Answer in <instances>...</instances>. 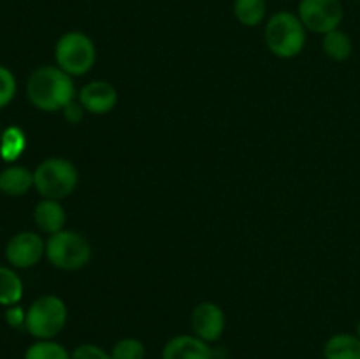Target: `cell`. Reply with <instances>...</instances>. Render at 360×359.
Segmentation results:
<instances>
[{"mask_svg": "<svg viewBox=\"0 0 360 359\" xmlns=\"http://www.w3.org/2000/svg\"><path fill=\"white\" fill-rule=\"evenodd\" d=\"M69 317L65 301L55 294L35 299L27 308L25 331L35 340H55L63 331Z\"/></svg>", "mask_w": 360, "mask_h": 359, "instance_id": "obj_3", "label": "cell"}, {"mask_svg": "<svg viewBox=\"0 0 360 359\" xmlns=\"http://www.w3.org/2000/svg\"><path fill=\"white\" fill-rule=\"evenodd\" d=\"M6 322L13 329H25V324H27V310L20 305L7 306Z\"/></svg>", "mask_w": 360, "mask_h": 359, "instance_id": "obj_23", "label": "cell"}, {"mask_svg": "<svg viewBox=\"0 0 360 359\" xmlns=\"http://www.w3.org/2000/svg\"><path fill=\"white\" fill-rule=\"evenodd\" d=\"M160 359H214V351L195 334H178L167 340Z\"/></svg>", "mask_w": 360, "mask_h": 359, "instance_id": "obj_11", "label": "cell"}, {"mask_svg": "<svg viewBox=\"0 0 360 359\" xmlns=\"http://www.w3.org/2000/svg\"><path fill=\"white\" fill-rule=\"evenodd\" d=\"M67 215L60 201L55 199H42L41 203L35 204L34 208V222L42 232L46 234H55V232L63 231Z\"/></svg>", "mask_w": 360, "mask_h": 359, "instance_id": "obj_12", "label": "cell"}, {"mask_svg": "<svg viewBox=\"0 0 360 359\" xmlns=\"http://www.w3.org/2000/svg\"><path fill=\"white\" fill-rule=\"evenodd\" d=\"M112 359H146V347L139 338L127 336L116 341L111 348Z\"/></svg>", "mask_w": 360, "mask_h": 359, "instance_id": "obj_20", "label": "cell"}, {"mask_svg": "<svg viewBox=\"0 0 360 359\" xmlns=\"http://www.w3.org/2000/svg\"><path fill=\"white\" fill-rule=\"evenodd\" d=\"M322 49L334 62H345L354 53V42H352V37L347 32L341 30V28H336V30L323 35Z\"/></svg>", "mask_w": 360, "mask_h": 359, "instance_id": "obj_16", "label": "cell"}, {"mask_svg": "<svg viewBox=\"0 0 360 359\" xmlns=\"http://www.w3.org/2000/svg\"><path fill=\"white\" fill-rule=\"evenodd\" d=\"M23 298V282L14 267L0 266V306L20 305Z\"/></svg>", "mask_w": 360, "mask_h": 359, "instance_id": "obj_17", "label": "cell"}, {"mask_svg": "<svg viewBox=\"0 0 360 359\" xmlns=\"http://www.w3.org/2000/svg\"><path fill=\"white\" fill-rule=\"evenodd\" d=\"M27 148V136L20 127H7L0 137V157L6 162H16Z\"/></svg>", "mask_w": 360, "mask_h": 359, "instance_id": "obj_18", "label": "cell"}, {"mask_svg": "<svg viewBox=\"0 0 360 359\" xmlns=\"http://www.w3.org/2000/svg\"><path fill=\"white\" fill-rule=\"evenodd\" d=\"M192 334L204 340L206 344H214L225 333V313L217 303L204 301L193 308L192 312Z\"/></svg>", "mask_w": 360, "mask_h": 359, "instance_id": "obj_9", "label": "cell"}, {"mask_svg": "<svg viewBox=\"0 0 360 359\" xmlns=\"http://www.w3.org/2000/svg\"><path fill=\"white\" fill-rule=\"evenodd\" d=\"M77 187V169L67 158L51 157L42 160L34 171V189L42 199L62 201Z\"/></svg>", "mask_w": 360, "mask_h": 359, "instance_id": "obj_4", "label": "cell"}, {"mask_svg": "<svg viewBox=\"0 0 360 359\" xmlns=\"http://www.w3.org/2000/svg\"><path fill=\"white\" fill-rule=\"evenodd\" d=\"M23 359H70V352L55 340H35L28 345Z\"/></svg>", "mask_w": 360, "mask_h": 359, "instance_id": "obj_19", "label": "cell"}, {"mask_svg": "<svg viewBox=\"0 0 360 359\" xmlns=\"http://www.w3.org/2000/svg\"><path fill=\"white\" fill-rule=\"evenodd\" d=\"M70 359H112L111 352L95 344H81L70 352Z\"/></svg>", "mask_w": 360, "mask_h": 359, "instance_id": "obj_22", "label": "cell"}, {"mask_svg": "<svg viewBox=\"0 0 360 359\" xmlns=\"http://www.w3.org/2000/svg\"><path fill=\"white\" fill-rule=\"evenodd\" d=\"M306 27L297 14L290 11H278L266 21L264 39L278 58H294L306 46Z\"/></svg>", "mask_w": 360, "mask_h": 359, "instance_id": "obj_2", "label": "cell"}, {"mask_svg": "<svg viewBox=\"0 0 360 359\" xmlns=\"http://www.w3.org/2000/svg\"><path fill=\"white\" fill-rule=\"evenodd\" d=\"M46 256V241L34 231L14 234L6 245V259L14 270H28Z\"/></svg>", "mask_w": 360, "mask_h": 359, "instance_id": "obj_8", "label": "cell"}, {"mask_svg": "<svg viewBox=\"0 0 360 359\" xmlns=\"http://www.w3.org/2000/svg\"><path fill=\"white\" fill-rule=\"evenodd\" d=\"M83 113H84V108L81 106L79 101H72L69 106H67L65 109H63V116H65L67 120H69L70 123H77L81 118H83Z\"/></svg>", "mask_w": 360, "mask_h": 359, "instance_id": "obj_24", "label": "cell"}, {"mask_svg": "<svg viewBox=\"0 0 360 359\" xmlns=\"http://www.w3.org/2000/svg\"><path fill=\"white\" fill-rule=\"evenodd\" d=\"M27 95L32 106L44 113L63 111L76 101V87L72 76L58 65H44L35 69L27 81Z\"/></svg>", "mask_w": 360, "mask_h": 359, "instance_id": "obj_1", "label": "cell"}, {"mask_svg": "<svg viewBox=\"0 0 360 359\" xmlns=\"http://www.w3.org/2000/svg\"><path fill=\"white\" fill-rule=\"evenodd\" d=\"M297 16L306 30L326 35L340 28L345 9L341 0H299Z\"/></svg>", "mask_w": 360, "mask_h": 359, "instance_id": "obj_7", "label": "cell"}, {"mask_svg": "<svg viewBox=\"0 0 360 359\" xmlns=\"http://www.w3.org/2000/svg\"><path fill=\"white\" fill-rule=\"evenodd\" d=\"M46 257L58 270L77 271L90 263L91 246L83 234L63 229L48 238Z\"/></svg>", "mask_w": 360, "mask_h": 359, "instance_id": "obj_5", "label": "cell"}, {"mask_svg": "<svg viewBox=\"0 0 360 359\" xmlns=\"http://www.w3.org/2000/svg\"><path fill=\"white\" fill-rule=\"evenodd\" d=\"M16 95V77L7 67L0 65V109L11 104Z\"/></svg>", "mask_w": 360, "mask_h": 359, "instance_id": "obj_21", "label": "cell"}, {"mask_svg": "<svg viewBox=\"0 0 360 359\" xmlns=\"http://www.w3.org/2000/svg\"><path fill=\"white\" fill-rule=\"evenodd\" d=\"M77 101L90 115H108L116 108L118 92L109 81H90L79 90Z\"/></svg>", "mask_w": 360, "mask_h": 359, "instance_id": "obj_10", "label": "cell"}, {"mask_svg": "<svg viewBox=\"0 0 360 359\" xmlns=\"http://www.w3.org/2000/svg\"><path fill=\"white\" fill-rule=\"evenodd\" d=\"M56 65L69 76H83L90 73L97 60V49L86 34L77 30L65 32L55 46Z\"/></svg>", "mask_w": 360, "mask_h": 359, "instance_id": "obj_6", "label": "cell"}, {"mask_svg": "<svg viewBox=\"0 0 360 359\" xmlns=\"http://www.w3.org/2000/svg\"><path fill=\"white\" fill-rule=\"evenodd\" d=\"M34 187V171L23 165H7L0 171V192L11 197L25 196Z\"/></svg>", "mask_w": 360, "mask_h": 359, "instance_id": "obj_13", "label": "cell"}, {"mask_svg": "<svg viewBox=\"0 0 360 359\" xmlns=\"http://www.w3.org/2000/svg\"><path fill=\"white\" fill-rule=\"evenodd\" d=\"M323 359H360V338L352 333L333 334L323 345Z\"/></svg>", "mask_w": 360, "mask_h": 359, "instance_id": "obj_14", "label": "cell"}, {"mask_svg": "<svg viewBox=\"0 0 360 359\" xmlns=\"http://www.w3.org/2000/svg\"><path fill=\"white\" fill-rule=\"evenodd\" d=\"M0 137H2V130H0Z\"/></svg>", "mask_w": 360, "mask_h": 359, "instance_id": "obj_26", "label": "cell"}, {"mask_svg": "<svg viewBox=\"0 0 360 359\" xmlns=\"http://www.w3.org/2000/svg\"><path fill=\"white\" fill-rule=\"evenodd\" d=\"M232 13L243 27H259L266 20L267 2L266 0H234Z\"/></svg>", "mask_w": 360, "mask_h": 359, "instance_id": "obj_15", "label": "cell"}, {"mask_svg": "<svg viewBox=\"0 0 360 359\" xmlns=\"http://www.w3.org/2000/svg\"><path fill=\"white\" fill-rule=\"evenodd\" d=\"M355 334H357V336L360 338V320H359V324H357V331H355Z\"/></svg>", "mask_w": 360, "mask_h": 359, "instance_id": "obj_25", "label": "cell"}]
</instances>
